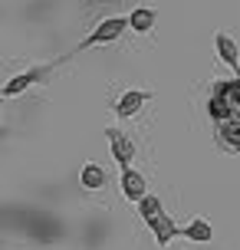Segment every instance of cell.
Wrapping results in <instances>:
<instances>
[{
    "mask_svg": "<svg viewBox=\"0 0 240 250\" xmlns=\"http://www.w3.org/2000/svg\"><path fill=\"white\" fill-rule=\"evenodd\" d=\"M128 30V17H105L92 33H89L82 43H79L76 50L69 53V56H76V53H86V50H92V46H105V43H115V40H122V33ZM66 56V60H69Z\"/></svg>",
    "mask_w": 240,
    "mask_h": 250,
    "instance_id": "cell-1",
    "label": "cell"
},
{
    "mask_svg": "<svg viewBox=\"0 0 240 250\" xmlns=\"http://www.w3.org/2000/svg\"><path fill=\"white\" fill-rule=\"evenodd\" d=\"M60 62H63V60L40 62V66H30V69H23V73H17L10 83H3V86H0V96H3V99H10V96H23L30 86H37V83H43V79H50L53 66H60Z\"/></svg>",
    "mask_w": 240,
    "mask_h": 250,
    "instance_id": "cell-2",
    "label": "cell"
},
{
    "mask_svg": "<svg viewBox=\"0 0 240 250\" xmlns=\"http://www.w3.org/2000/svg\"><path fill=\"white\" fill-rule=\"evenodd\" d=\"M148 99H152L148 89H125V92L112 102V112L119 115V119H135V115L145 109V102H148Z\"/></svg>",
    "mask_w": 240,
    "mask_h": 250,
    "instance_id": "cell-3",
    "label": "cell"
},
{
    "mask_svg": "<svg viewBox=\"0 0 240 250\" xmlns=\"http://www.w3.org/2000/svg\"><path fill=\"white\" fill-rule=\"evenodd\" d=\"M105 142H109L112 158L119 162V168H128V165H132V158H135V145H132V138H128L122 128L109 125V128H105Z\"/></svg>",
    "mask_w": 240,
    "mask_h": 250,
    "instance_id": "cell-4",
    "label": "cell"
},
{
    "mask_svg": "<svg viewBox=\"0 0 240 250\" xmlns=\"http://www.w3.org/2000/svg\"><path fill=\"white\" fill-rule=\"evenodd\" d=\"M119 188H122V198L135 201V204L148 194V181H145V175H141V171H135L132 165L119 171Z\"/></svg>",
    "mask_w": 240,
    "mask_h": 250,
    "instance_id": "cell-5",
    "label": "cell"
},
{
    "mask_svg": "<svg viewBox=\"0 0 240 250\" xmlns=\"http://www.w3.org/2000/svg\"><path fill=\"white\" fill-rule=\"evenodd\" d=\"M145 224H148V230L155 234V244H158L161 250L168 247V244H171L175 237H181V224H175V221H171V217H168L164 211H158L152 221H145Z\"/></svg>",
    "mask_w": 240,
    "mask_h": 250,
    "instance_id": "cell-6",
    "label": "cell"
},
{
    "mask_svg": "<svg viewBox=\"0 0 240 250\" xmlns=\"http://www.w3.org/2000/svg\"><path fill=\"white\" fill-rule=\"evenodd\" d=\"M214 50H217V60L224 62L227 69L240 73V50H237V40L230 37V33L217 30V33H214Z\"/></svg>",
    "mask_w": 240,
    "mask_h": 250,
    "instance_id": "cell-7",
    "label": "cell"
},
{
    "mask_svg": "<svg viewBox=\"0 0 240 250\" xmlns=\"http://www.w3.org/2000/svg\"><path fill=\"white\" fill-rule=\"evenodd\" d=\"M181 237L191 240V244H211L214 227H211L207 217H194V221H188V224H181Z\"/></svg>",
    "mask_w": 240,
    "mask_h": 250,
    "instance_id": "cell-8",
    "label": "cell"
},
{
    "mask_svg": "<svg viewBox=\"0 0 240 250\" xmlns=\"http://www.w3.org/2000/svg\"><path fill=\"white\" fill-rule=\"evenodd\" d=\"M155 23H158V10L155 7H135L128 13V30H135V33H152Z\"/></svg>",
    "mask_w": 240,
    "mask_h": 250,
    "instance_id": "cell-9",
    "label": "cell"
},
{
    "mask_svg": "<svg viewBox=\"0 0 240 250\" xmlns=\"http://www.w3.org/2000/svg\"><path fill=\"white\" fill-rule=\"evenodd\" d=\"M105 181H109V175H105V168H102V165H96V162L82 165V171H79V185L86 188V191H102Z\"/></svg>",
    "mask_w": 240,
    "mask_h": 250,
    "instance_id": "cell-10",
    "label": "cell"
},
{
    "mask_svg": "<svg viewBox=\"0 0 240 250\" xmlns=\"http://www.w3.org/2000/svg\"><path fill=\"white\" fill-rule=\"evenodd\" d=\"M158 211H164V208H161V201H158V198L152 194V191H148V194H145V198L139 201V214H141V221H152V217H155Z\"/></svg>",
    "mask_w": 240,
    "mask_h": 250,
    "instance_id": "cell-11",
    "label": "cell"
},
{
    "mask_svg": "<svg viewBox=\"0 0 240 250\" xmlns=\"http://www.w3.org/2000/svg\"><path fill=\"white\" fill-rule=\"evenodd\" d=\"M0 109H3V96H0Z\"/></svg>",
    "mask_w": 240,
    "mask_h": 250,
    "instance_id": "cell-12",
    "label": "cell"
}]
</instances>
